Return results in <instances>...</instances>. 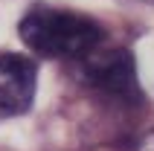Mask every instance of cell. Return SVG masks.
<instances>
[{
    "mask_svg": "<svg viewBox=\"0 0 154 151\" xmlns=\"http://www.w3.org/2000/svg\"><path fill=\"white\" fill-rule=\"evenodd\" d=\"M38 84V64L29 55L6 52L0 55V113L17 116L26 113L35 99Z\"/></svg>",
    "mask_w": 154,
    "mask_h": 151,
    "instance_id": "cell-3",
    "label": "cell"
},
{
    "mask_svg": "<svg viewBox=\"0 0 154 151\" xmlns=\"http://www.w3.org/2000/svg\"><path fill=\"white\" fill-rule=\"evenodd\" d=\"M82 64V76L85 82L96 90H102L105 96L119 102H140V82H137V70H134V55L128 50H108L102 55H85Z\"/></svg>",
    "mask_w": 154,
    "mask_h": 151,
    "instance_id": "cell-2",
    "label": "cell"
},
{
    "mask_svg": "<svg viewBox=\"0 0 154 151\" xmlns=\"http://www.w3.org/2000/svg\"><path fill=\"white\" fill-rule=\"evenodd\" d=\"M17 32L32 52L50 58H85L102 41V26L96 20L47 6L26 12Z\"/></svg>",
    "mask_w": 154,
    "mask_h": 151,
    "instance_id": "cell-1",
    "label": "cell"
},
{
    "mask_svg": "<svg viewBox=\"0 0 154 151\" xmlns=\"http://www.w3.org/2000/svg\"><path fill=\"white\" fill-rule=\"evenodd\" d=\"M134 151H154V131L143 137V140H140V145H137Z\"/></svg>",
    "mask_w": 154,
    "mask_h": 151,
    "instance_id": "cell-4",
    "label": "cell"
}]
</instances>
